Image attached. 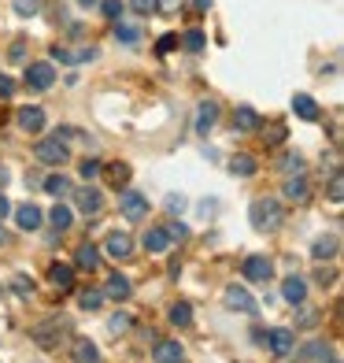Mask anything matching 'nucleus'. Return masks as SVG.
<instances>
[{"mask_svg":"<svg viewBox=\"0 0 344 363\" xmlns=\"http://www.w3.org/2000/svg\"><path fill=\"white\" fill-rule=\"evenodd\" d=\"M248 219L252 226L259 230V234H270V230H277L285 223V208L274 201V196H256V201L248 204Z\"/></svg>","mask_w":344,"mask_h":363,"instance_id":"f257e3e1","label":"nucleus"},{"mask_svg":"<svg viewBox=\"0 0 344 363\" xmlns=\"http://www.w3.org/2000/svg\"><path fill=\"white\" fill-rule=\"evenodd\" d=\"M71 334V319L67 315H52V319H45L38 323L34 330H30V337H34V345H41V349H59V341Z\"/></svg>","mask_w":344,"mask_h":363,"instance_id":"f03ea898","label":"nucleus"},{"mask_svg":"<svg viewBox=\"0 0 344 363\" xmlns=\"http://www.w3.org/2000/svg\"><path fill=\"white\" fill-rule=\"evenodd\" d=\"M34 156H38V163H45V167H63L67 156H71V148L63 145L59 138H45V141H38Z\"/></svg>","mask_w":344,"mask_h":363,"instance_id":"7ed1b4c3","label":"nucleus"},{"mask_svg":"<svg viewBox=\"0 0 344 363\" xmlns=\"http://www.w3.org/2000/svg\"><path fill=\"white\" fill-rule=\"evenodd\" d=\"M222 304H226L229 311H241V315H256V296L244 289V286H226Z\"/></svg>","mask_w":344,"mask_h":363,"instance_id":"20e7f679","label":"nucleus"},{"mask_svg":"<svg viewBox=\"0 0 344 363\" xmlns=\"http://www.w3.org/2000/svg\"><path fill=\"white\" fill-rule=\"evenodd\" d=\"M74 204H78V211H81V216L96 219V216L104 211V193L96 189V186H81V189L74 193Z\"/></svg>","mask_w":344,"mask_h":363,"instance_id":"39448f33","label":"nucleus"},{"mask_svg":"<svg viewBox=\"0 0 344 363\" xmlns=\"http://www.w3.org/2000/svg\"><path fill=\"white\" fill-rule=\"evenodd\" d=\"M267 345H270V352H274L277 359H289L292 352H297V334H292V330H285V326H274L270 334H267Z\"/></svg>","mask_w":344,"mask_h":363,"instance_id":"423d86ee","label":"nucleus"},{"mask_svg":"<svg viewBox=\"0 0 344 363\" xmlns=\"http://www.w3.org/2000/svg\"><path fill=\"white\" fill-rule=\"evenodd\" d=\"M119 211H122L130 223H141L144 216H149V201H144L141 193H134V189H122V196H119Z\"/></svg>","mask_w":344,"mask_h":363,"instance_id":"0eeeda50","label":"nucleus"},{"mask_svg":"<svg viewBox=\"0 0 344 363\" xmlns=\"http://www.w3.org/2000/svg\"><path fill=\"white\" fill-rule=\"evenodd\" d=\"M26 86H30V89H38V93L52 89V86H56L52 63H30V67H26Z\"/></svg>","mask_w":344,"mask_h":363,"instance_id":"6e6552de","label":"nucleus"},{"mask_svg":"<svg viewBox=\"0 0 344 363\" xmlns=\"http://www.w3.org/2000/svg\"><path fill=\"white\" fill-rule=\"evenodd\" d=\"M241 271H244V278H252V282H270V278H274V263L267 256H248Z\"/></svg>","mask_w":344,"mask_h":363,"instance_id":"1a4fd4ad","label":"nucleus"},{"mask_svg":"<svg viewBox=\"0 0 344 363\" xmlns=\"http://www.w3.org/2000/svg\"><path fill=\"white\" fill-rule=\"evenodd\" d=\"M282 296H285V304L300 308V304L307 301V282H304L300 274H289L285 282H282Z\"/></svg>","mask_w":344,"mask_h":363,"instance_id":"9d476101","label":"nucleus"},{"mask_svg":"<svg viewBox=\"0 0 344 363\" xmlns=\"http://www.w3.org/2000/svg\"><path fill=\"white\" fill-rule=\"evenodd\" d=\"M71 356H74V363H104L101 349H96L89 337H74L71 341Z\"/></svg>","mask_w":344,"mask_h":363,"instance_id":"9b49d317","label":"nucleus"},{"mask_svg":"<svg viewBox=\"0 0 344 363\" xmlns=\"http://www.w3.org/2000/svg\"><path fill=\"white\" fill-rule=\"evenodd\" d=\"M15 123H19V126L26 130V134H41V130H45V111L26 104V108L15 111Z\"/></svg>","mask_w":344,"mask_h":363,"instance_id":"f8f14e48","label":"nucleus"},{"mask_svg":"<svg viewBox=\"0 0 344 363\" xmlns=\"http://www.w3.org/2000/svg\"><path fill=\"white\" fill-rule=\"evenodd\" d=\"M104 252H108L111 259H126L130 252H134V238H130V234H122V230H115V234H108Z\"/></svg>","mask_w":344,"mask_h":363,"instance_id":"ddd939ff","label":"nucleus"},{"mask_svg":"<svg viewBox=\"0 0 344 363\" xmlns=\"http://www.w3.org/2000/svg\"><path fill=\"white\" fill-rule=\"evenodd\" d=\"M282 193H285V201H297V204H304L307 196H311V186H307V178H304V174H285V186H282Z\"/></svg>","mask_w":344,"mask_h":363,"instance_id":"4468645a","label":"nucleus"},{"mask_svg":"<svg viewBox=\"0 0 344 363\" xmlns=\"http://www.w3.org/2000/svg\"><path fill=\"white\" fill-rule=\"evenodd\" d=\"M292 111H297L304 123H319V119H322V108L315 104V96H307V93L292 96Z\"/></svg>","mask_w":344,"mask_h":363,"instance_id":"2eb2a0df","label":"nucleus"},{"mask_svg":"<svg viewBox=\"0 0 344 363\" xmlns=\"http://www.w3.org/2000/svg\"><path fill=\"white\" fill-rule=\"evenodd\" d=\"M104 296H111V301H126V296H134V289H130V278L126 274H108V282H104V289H101Z\"/></svg>","mask_w":344,"mask_h":363,"instance_id":"dca6fc26","label":"nucleus"},{"mask_svg":"<svg viewBox=\"0 0 344 363\" xmlns=\"http://www.w3.org/2000/svg\"><path fill=\"white\" fill-rule=\"evenodd\" d=\"M300 363H340V359H337L333 349H326L322 341H311L307 349L300 352Z\"/></svg>","mask_w":344,"mask_h":363,"instance_id":"f3484780","label":"nucleus"},{"mask_svg":"<svg viewBox=\"0 0 344 363\" xmlns=\"http://www.w3.org/2000/svg\"><path fill=\"white\" fill-rule=\"evenodd\" d=\"M219 123V104L215 101H204L196 108V134H207V130H215Z\"/></svg>","mask_w":344,"mask_h":363,"instance_id":"a211bd4d","label":"nucleus"},{"mask_svg":"<svg viewBox=\"0 0 344 363\" xmlns=\"http://www.w3.org/2000/svg\"><path fill=\"white\" fill-rule=\"evenodd\" d=\"M156 363H185V349L178 341H156Z\"/></svg>","mask_w":344,"mask_h":363,"instance_id":"6ab92c4d","label":"nucleus"},{"mask_svg":"<svg viewBox=\"0 0 344 363\" xmlns=\"http://www.w3.org/2000/svg\"><path fill=\"white\" fill-rule=\"evenodd\" d=\"M337 249H340V238H337V234H322L315 245H311V256H315V259L322 263V259H333V256H337Z\"/></svg>","mask_w":344,"mask_h":363,"instance_id":"aec40b11","label":"nucleus"},{"mask_svg":"<svg viewBox=\"0 0 344 363\" xmlns=\"http://www.w3.org/2000/svg\"><path fill=\"white\" fill-rule=\"evenodd\" d=\"M74 267L78 271H96L101 267V249H96V245H81L74 252Z\"/></svg>","mask_w":344,"mask_h":363,"instance_id":"412c9836","label":"nucleus"},{"mask_svg":"<svg viewBox=\"0 0 344 363\" xmlns=\"http://www.w3.org/2000/svg\"><path fill=\"white\" fill-rule=\"evenodd\" d=\"M48 282L56 289H71L74 286V267L71 263H52V267H48Z\"/></svg>","mask_w":344,"mask_h":363,"instance_id":"4be33fe9","label":"nucleus"},{"mask_svg":"<svg viewBox=\"0 0 344 363\" xmlns=\"http://www.w3.org/2000/svg\"><path fill=\"white\" fill-rule=\"evenodd\" d=\"M234 126L241 130V134H252V130H259V115H256V108L241 104V108L234 111Z\"/></svg>","mask_w":344,"mask_h":363,"instance_id":"5701e85b","label":"nucleus"},{"mask_svg":"<svg viewBox=\"0 0 344 363\" xmlns=\"http://www.w3.org/2000/svg\"><path fill=\"white\" fill-rule=\"evenodd\" d=\"M167 245H171V238H167V230L163 226H152L149 234H144V252H167Z\"/></svg>","mask_w":344,"mask_h":363,"instance_id":"b1692460","label":"nucleus"},{"mask_svg":"<svg viewBox=\"0 0 344 363\" xmlns=\"http://www.w3.org/2000/svg\"><path fill=\"white\" fill-rule=\"evenodd\" d=\"M15 223H19V230H38L41 226V208L38 204H23L19 211H15Z\"/></svg>","mask_w":344,"mask_h":363,"instance_id":"393cba45","label":"nucleus"},{"mask_svg":"<svg viewBox=\"0 0 344 363\" xmlns=\"http://www.w3.org/2000/svg\"><path fill=\"white\" fill-rule=\"evenodd\" d=\"M229 171H234L237 178H252V174L259 171V163H256L248 152H237L234 160H229Z\"/></svg>","mask_w":344,"mask_h":363,"instance_id":"a878e982","label":"nucleus"},{"mask_svg":"<svg viewBox=\"0 0 344 363\" xmlns=\"http://www.w3.org/2000/svg\"><path fill=\"white\" fill-rule=\"evenodd\" d=\"M101 171L108 174V182H111L115 189H126L130 186V167H126V163H108V167H101Z\"/></svg>","mask_w":344,"mask_h":363,"instance_id":"bb28decb","label":"nucleus"},{"mask_svg":"<svg viewBox=\"0 0 344 363\" xmlns=\"http://www.w3.org/2000/svg\"><path fill=\"white\" fill-rule=\"evenodd\" d=\"M71 208L67 204H52V211H48V223L56 226V234H63V230H71Z\"/></svg>","mask_w":344,"mask_h":363,"instance_id":"cd10ccee","label":"nucleus"},{"mask_svg":"<svg viewBox=\"0 0 344 363\" xmlns=\"http://www.w3.org/2000/svg\"><path fill=\"white\" fill-rule=\"evenodd\" d=\"M277 171H282V174H304V156L285 152L282 160H277Z\"/></svg>","mask_w":344,"mask_h":363,"instance_id":"c85d7f7f","label":"nucleus"},{"mask_svg":"<svg viewBox=\"0 0 344 363\" xmlns=\"http://www.w3.org/2000/svg\"><path fill=\"white\" fill-rule=\"evenodd\" d=\"M130 326H134V319H130L126 311H115V315L108 319V330H111L115 337H122V334H130Z\"/></svg>","mask_w":344,"mask_h":363,"instance_id":"c756f323","label":"nucleus"},{"mask_svg":"<svg viewBox=\"0 0 344 363\" xmlns=\"http://www.w3.org/2000/svg\"><path fill=\"white\" fill-rule=\"evenodd\" d=\"M11 289L19 293L23 301H30V296H34V289H38V286H34V278H30V274H15V278H11Z\"/></svg>","mask_w":344,"mask_h":363,"instance_id":"7c9ffc66","label":"nucleus"},{"mask_svg":"<svg viewBox=\"0 0 344 363\" xmlns=\"http://www.w3.org/2000/svg\"><path fill=\"white\" fill-rule=\"evenodd\" d=\"M171 323H174V326H193V308H189L185 301H178V304L171 308Z\"/></svg>","mask_w":344,"mask_h":363,"instance_id":"2f4dec72","label":"nucleus"},{"mask_svg":"<svg viewBox=\"0 0 344 363\" xmlns=\"http://www.w3.org/2000/svg\"><path fill=\"white\" fill-rule=\"evenodd\" d=\"M45 189L52 193V196H67V193H71V182L63 178V174H48V178H45Z\"/></svg>","mask_w":344,"mask_h":363,"instance_id":"473e14b6","label":"nucleus"},{"mask_svg":"<svg viewBox=\"0 0 344 363\" xmlns=\"http://www.w3.org/2000/svg\"><path fill=\"white\" fill-rule=\"evenodd\" d=\"M115 41L137 45V41H141V26H126V23H119V26H115Z\"/></svg>","mask_w":344,"mask_h":363,"instance_id":"72a5a7b5","label":"nucleus"},{"mask_svg":"<svg viewBox=\"0 0 344 363\" xmlns=\"http://www.w3.org/2000/svg\"><path fill=\"white\" fill-rule=\"evenodd\" d=\"M78 304L86 308V311H96V308L104 304V293H101V289H86V293L78 296Z\"/></svg>","mask_w":344,"mask_h":363,"instance_id":"f704fd0d","label":"nucleus"},{"mask_svg":"<svg viewBox=\"0 0 344 363\" xmlns=\"http://www.w3.org/2000/svg\"><path fill=\"white\" fill-rule=\"evenodd\" d=\"M11 8H15V15L30 19V15H38V11H41V0H11Z\"/></svg>","mask_w":344,"mask_h":363,"instance_id":"c9c22d12","label":"nucleus"},{"mask_svg":"<svg viewBox=\"0 0 344 363\" xmlns=\"http://www.w3.org/2000/svg\"><path fill=\"white\" fill-rule=\"evenodd\" d=\"M330 201H333V204H344V174H340V171L330 174Z\"/></svg>","mask_w":344,"mask_h":363,"instance_id":"e433bc0d","label":"nucleus"},{"mask_svg":"<svg viewBox=\"0 0 344 363\" xmlns=\"http://www.w3.org/2000/svg\"><path fill=\"white\" fill-rule=\"evenodd\" d=\"M101 167H104L101 160H86V163H81V167H78V174L86 178V182H93V178H101Z\"/></svg>","mask_w":344,"mask_h":363,"instance_id":"4c0bfd02","label":"nucleus"},{"mask_svg":"<svg viewBox=\"0 0 344 363\" xmlns=\"http://www.w3.org/2000/svg\"><path fill=\"white\" fill-rule=\"evenodd\" d=\"M163 204H167V211H171V216H182V211H185V196H182V193H171Z\"/></svg>","mask_w":344,"mask_h":363,"instance_id":"58836bf2","label":"nucleus"},{"mask_svg":"<svg viewBox=\"0 0 344 363\" xmlns=\"http://www.w3.org/2000/svg\"><path fill=\"white\" fill-rule=\"evenodd\" d=\"M8 63H26V41H15L8 48Z\"/></svg>","mask_w":344,"mask_h":363,"instance_id":"ea45409f","label":"nucleus"},{"mask_svg":"<svg viewBox=\"0 0 344 363\" xmlns=\"http://www.w3.org/2000/svg\"><path fill=\"white\" fill-rule=\"evenodd\" d=\"M315 282L319 286H333L337 282V271L333 267H315Z\"/></svg>","mask_w":344,"mask_h":363,"instance_id":"a19ab883","label":"nucleus"},{"mask_svg":"<svg viewBox=\"0 0 344 363\" xmlns=\"http://www.w3.org/2000/svg\"><path fill=\"white\" fill-rule=\"evenodd\" d=\"M130 8H134V15H141V19H144V15L156 11V0H130Z\"/></svg>","mask_w":344,"mask_h":363,"instance_id":"79ce46f5","label":"nucleus"},{"mask_svg":"<svg viewBox=\"0 0 344 363\" xmlns=\"http://www.w3.org/2000/svg\"><path fill=\"white\" fill-rule=\"evenodd\" d=\"M185 48H189V52H200V48H204V34H200V30H189V34H185Z\"/></svg>","mask_w":344,"mask_h":363,"instance_id":"37998d69","label":"nucleus"},{"mask_svg":"<svg viewBox=\"0 0 344 363\" xmlns=\"http://www.w3.org/2000/svg\"><path fill=\"white\" fill-rule=\"evenodd\" d=\"M101 8H104L108 19H119V15H122V0H101Z\"/></svg>","mask_w":344,"mask_h":363,"instance_id":"c03bdc74","label":"nucleus"},{"mask_svg":"<svg viewBox=\"0 0 344 363\" xmlns=\"http://www.w3.org/2000/svg\"><path fill=\"white\" fill-rule=\"evenodd\" d=\"M174 45H178V38H174V34H163V38L156 41V52H159V56H167Z\"/></svg>","mask_w":344,"mask_h":363,"instance_id":"a18cd8bd","label":"nucleus"},{"mask_svg":"<svg viewBox=\"0 0 344 363\" xmlns=\"http://www.w3.org/2000/svg\"><path fill=\"white\" fill-rule=\"evenodd\" d=\"M15 96V82L8 74H0V101H11Z\"/></svg>","mask_w":344,"mask_h":363,"instance_id":"49530a36","label":"nucleus"},{"mask_svg":"<svg viewBox=\"0 0 344 363\" xmlns=\"http://www.w3.org/2000/svg\"><path fill=\"white\" fill-rule=\"evenodd\" d=\"M163 230H167V238H171V241H185V234H189L182 223H171V226H163Z\"/></svg>","mask_w":344,"mask_h":363,"instance_id":"de8ad7c7","label":"nucleus"},{"mask_svg":"<svg viewBox=\"0 0 344 363\" xmlns=\"http://www.w3.org/2000/svg\"><path fill=\"white\" fill-rule=\"evenodd\" d=\"M267 141H270V145H282V141H285V126H282V123L270 126V130H267Z\"/></svg>","mask_w":344,"mask_h":363,"instance_id":"09e8293b","label":"nucleus"},{"mask_svg":"<svg viewBox=\"0 0 344 363\" xmlns=\"http://www.w3.org/2000/svg\"><path fill=\"white\" fill-rule=\"evenodd\" d=\"M178 8H182V0H156V11H167V15H174Z\"/></svg>","mask_w":344,"mask_h":363,"instance_id":"8fccbe9b","label":"nucleus"},{"mask_svg":"<svg viewBox=\"0 0 344 363\" xmlns=\"http://www.w3.org/2000/svg\"><path fill=\"white\" fill-rule=\"evenodd\" d=\"M52 56H56L59 63H78V60H74V52H71V48H59V45L52 48Z\"/></svg>","mask_w":344,"mask_h":363,"instance_id":"3c124183","label":"nucleus"},{"mask_svg":"<svg viewBox=\"0 0 344 363\" xmlns=\"http://www.w3.org/2000/svg\"><path fill=\"white\" fill-rule=\"evenodd\" d=\"M300 326H319V311L304 308V311H300Z\"/></svg>","mask_w":344,"mask_h":363,"instance_id":"603ef678","label":"nucleus"},{"mask_svg":"<svg viewBox=\"0 0 344 363\" xmlns=\"http://www.w3.org/2000/svg\"><path fill=\"white\" fill-rule=\"evenodd\" d=\"M8 216H11V201H8V196H4V193H0V223H4Z\"/></svg>","mask_w":344,"mask_h":363,"instance_id":"864d4df0","label":"nucleus"},{"mask_svg":"<svg viewBox=\"0 0 344 363\" xmlns=\"http://www.w3.org/2000/svg\"><path fill=\"white\" fill-rule=\"evenodd\" d=\"M8 178H11V174H8V167H4V163H0V189L8 186Z\"/></svg>","mask_w":344,"mask_h":363,"instance_id":"5fc2aeb1","label":"nucleus"},{"mask_svg":"<svg viewBox=\"0 0 344 363\" xmlns=\"http://www.w3.org/2000/svg\"><path fill=\"white\" fill-rule=\"evenodd\" d=\"M193 8H196V11H207V8H211V0H193Z\"/></svg>","mask_w":344,"mask_h":363,"instance_id":"6e6d98bb","label":"nucleus"},{"mask_svg":"<svg viewBox=\"0 0 344 363\" xmlns=\"http://www.w3.org/2000/svg\"><path fill=\"white\" fill-rule=\"evenodd\" d=\"M8 241H11V238H8V230H4V226H0V249H4V245H8Z\"/></svg>","mask_w":344,"mask_h":363,"instance_id":"4d7b16f0","label":"nucleus"},{"mask_svg":"<svg viewBox=\"0 0 344 363\" xmlns=\"http://www.w3.org/2000/svg\"><path fill=\"white\" fill-rule=\"evenodd\" d=\"M78 4H81V8H93V4H101V0H78Z\"/></svg>","mask_w":344,"mask_h":363,"instance_id":"13d9d810","label":"nucleus"}]
</instances>
